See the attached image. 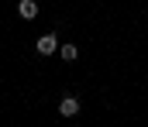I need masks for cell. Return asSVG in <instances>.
<instances>
[{"instance_id":"obj_1","label":"cell","mask_w":148,"mask_h":127,"mask_svg":"<svg viewBox=\"0 0 148 127\" xmlns=\"http://www.w3.org/2000/svg\"><path fill=\"white\" fill-rule=\"evenodd\" d=\"M35 48H38V55H55V48H59V38L55 35H41L35 41Z\"/></svg>"},{"instance_id":"obj_2","label":"cell","mask_w":148,"mask_h":127,"mask_svg":"<svg viewBox=\"0 0 148 127\" xmlns=\"http://www.w3.org/2000/svg\"><path fill=\"white\" fill-rule=\"evenodd\" d=\"M17 17H21V21H35L38 17V3L35 0H21V3H17Z\"/></svg>"},{"instance_id":"obj_3","label":"cell","mask_w":148,"mask_h":127,"mask_svg":"<svg viewBox=\"0 0 148 127\" xmlns=\"http://www.w3.org/2000/svg\"><path fill=\"white\" fill-rule=\"evenodd\" d=\"M59 113H62V117H76V113H79V100H76V96H66V100L59 103Z\"/></svg>"},{"instance_id":"obj_4","label":"cell","mask_w":148,"mask_h":127,"mask_svg":"<svg viewBox=\"0 0 148 127\" xmlns=\"http://www.w3.org/2000/svg\"><path fill=\"white\" fill-rule=\"evenodd\" d=\"M59 55H62L66 62H76V55H79V48H76V45H62V48H59Z\"/></svg>"}]
</instances>
